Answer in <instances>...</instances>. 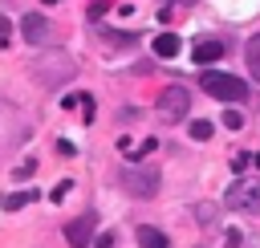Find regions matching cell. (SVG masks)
Instances as JSON below:
<instances>
[{"mask_svg": "<svg viewBox=\"0 0 260 248\" xmlns=\"http://www.w3.org/2000/svg\"><path fill=\"white\" fill-rule=\"evenodd\" d=\"M8 41H12V24L0 16V49H8Z\"/></svg>", "mask_w": 260, "mask_h": 248, "instance_id": "ac0fdd59", "label": "cell"}, {"mask_svg": "<svg viewBox=\"0 0 260 248\" xmlns=\"http://www.w3.org/2000/svg\"><path fill=\"white\" fill-rule=\"evenodd\" d=\"M118 179H122V191L134 195V199H154L158 187H162V175L154 167H126Z\"/></svg>", "mask_w": 260, "mask_h": 248, "instance_id": "3957f363", "label": "cell"}, {"mask_svg": "<svg viewBox=\"0 0 260 248\" xmlns=\"http://www.w3.org/2000/svg\"><path fill=\"white\" fill-rule=\"evenodd\" d=\"M138 244H142V248H171V244H167V236H162L158 228H150V224H142V228H138Z\"/></svg>", "mask_w": 260, "mask_h": 248, "instance_id": "30bf717a", "label": "cell"}, {"mask_svg": "<svg viewBox=\"0 0 260 248\" xmlns=\"http://www.w3.org/2000/svg\"><path fill=\"white\" fill-rule=\"evenodd\" d=\"M167 4H195V0H167Z\"/></svg>", "mask_w": 260, "mask_h": 248, "instance_id": "d6986e66", "label": "cell"}, {"mask_svg": "<svg viewBox=\"0 0 260 248\" xmlns=\"http://www.w3.org/2000/svg\"><path fill=\"white\" fill-rule=\"evenodd\" d=\"M57 154H65V159H73V154H77V146H73L69 138H57Z\"/></svg>", "mask_w": 260, "mask_h": 248, "instance_id": "e0dca14e", "label": "cell"}, {"mask_svg": "<svg viewBox=\"0 0 260 248\" xmlns=\"http://www.w3.org/2000/svg\"><path fill=\"white\" fill-rule=\"evenodd\" d=\"M20 37H24L28 45H41V41L49 37V20H45L41 12H28V16H20Z\"/></svg>", "mask_w": 260, "mask_h": 248, "instance_id": "52a82bcc", "label": "cell"}, {"mask_svg": "<svg viewBox=\"0 0 260 248\" xmlns=\"http://www.w3.org/2000/svg\"><path fill=\"white\" fill-rule=\"evenodd\" d=\"M32 77H37L41 89H61L65 81L77 77V61H73L69 49H41L32 57Z\"/></svg>", "mask_w": 260, "mask_h": 248, "instance_id": "6da1fadb", "label": "cell"}, {"mask_svg": "<svg viewBox=\"0 0 260 248\" xmlns=\"http://www.w3.org/2000/svg\"><path fill=\"white\" fill-rule=\"evenodd\" d=\"M191 138H199V142H207V138H211V122H203V118H195V122H191Z\"/></svg>", "mask_w": 260, "mask_h": 248, "instance_id": "5bb4252c", "label": "cell"}, {"mask_svg": "<svg viewBox=\"0 0 260 248\" xmlns=\"http://www.w3.org/2000/svg\"><path fill=\"white\" fill-rule=\"evenodd\" d=\"M32 199H37V191H12V195H4L0 207H4V211H16V207H28Z\"/></svg>", "mask_w": 260, "mask_h": 248, "instance_id": "7c38bea8", "label": "cell"}, {"mask_svg": "<svg viewBox=\"0 0 260 248\" xmlns=\"http://www.w3.org/2000/svg\"><path fill=\"white\" fill-rule=\"evenodd\" d=\"M223 203H228L232 211H248V215H256V211H260V179H236V183L228 187Z\"/></svg>", "mask_w": 260, "mask_h": 248, "instance_id": "5b68a950", "label": "cell"}, {"mask_svg": "<svg viewBox=\"0 0 260 248\" xmlns=\"http://www.w3.org/2000/svg\"><path fill=\"white\" fill-rule=\"evenodd\" d=\"M199 89L219 98V102H244L248 98V81H240L236 73H219V69H203L199 73Z\"/></svg>", "mask_w": 260, "mask_h": 248, "instance_id": "7a4b0ae2", "label": "cell"}, {"mask_svg": "<svg viewBox=\"0 0 260 248\" xmlns=\"http://www.w3.org/2000/svg\"><path fill=\"white\" fill-rule=\"evenodd\" d=\"M183 114H191V89L175 81L158 94V118L162 122H183Z\"/></svg>", "mask_w": 260, "mask_h": 248, "instance_id": "277c9868", "label": "cell"}, {"mask_svg": "<svg viewBox=\"0 0 260 248\" xmlns=\"http://www.w3.org/2000/svg\"><path fill=\"white\" fill-rule=\"evenodd\" d=\"M244 57H248V73L260 81V33L248 41V49H244Z\"/></svg>", "mask_w": 260, "mask_h": 248, "instance_id": "8fae6325", "label": "cell"}, {"mask_svg": "<svg viewBox=\"0 0 260 248\" xmlns=\"http://www.w3.org/2000/svg\"><path fill=\"white\" fill-rule=\"evenodd\" d=\"M69 187H73V183H69V179H65V183H57V187H53V191H49V199H53V203H61V199H65V195H69Z\"/></svg>", "mask_w": 260, "mask_h": 248, "instance_id": "9a60e30c", "label": "cell"}, {"mask_svg": "<svg viewBox=\"0 0 260 248\" xmlns=\"http://www.w3.org/2000/svg\"><path fill=\"white\" fill-rule=\"evenodd\" d=\"M179 49H183V41H179L175 33H162V37H154V57L171 61V57H179Z\"/></svg>", "mask_w": 260, "mask_h": 248, "instance_id": "9c48e42d", "label": "cell"}, {"mask_svg": "<svg viewBox=\"0 0 260 248\" xmlns=\"http://www.w3.org/2000/svg\"><path fill=\"white\" fill-rule=\"evenodd\" d=\"M195 220H199L203 228H211V224H215V203H195Z\"/></svg>", "mask_w": 260, "mask_h": 248, "instance_id": "4fadbf2b", "label": "cell"}, {"mask_svg": "<svg viewBox=\"0 0 260 248\" xmlns=\"http://www.w3.org/2000/svg\"><path fill=\"white\" fill-rule=\"evenodd\" d=\"M223 53H228V45H223V41H215V37H203V41H195V49H191L195 65H211V61H219Z\"/></svg>", "mask_w": 260, "mask_h": 248, "instance_id": "ba28073f", "label": "cell"}, {"mask_svg": "<svg viewBox=\"0 0 260 248\" xmlns=\"http://www.w3.org/2000/svg\"><path fill=\"white\" fill-rule=\"evenodd\" d=\"M93 232H98V211H81L65 224V240L69 248H89L93 244Z\"/></svg>", "mask_w": 260, "mask_h": 248, "instance_id": "8992f818", "label": "cell"}, {"mask_svg": "<svg viewBox=\"0 0 260 248\" xmlns=\"http://www.w3.org/2000/svg\"><path fill=\"white\" fill-rule=\"evenodd\" d=\"M223 126H228V130H240V126H244V114H232V110H228V114H223Z\"/></svg>", "mask_w": 260, "mask_h": 248, "instance_id": "2e32d148", "label": "cell"}]
</instances>
